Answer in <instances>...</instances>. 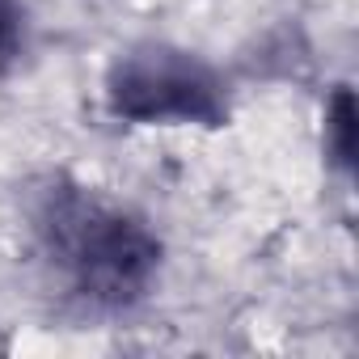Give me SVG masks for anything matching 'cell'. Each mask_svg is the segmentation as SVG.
Returning a JSON list of instances; mask_svg holds the SVG:
<instances>
[{
  "mask_svg": "<svg viewBox=\"0 0 359 359\" xmlns=\"http://www.w3.org/2000/svg\"><path fill=\"white\" fill-rule=\"evenodd\" d=\"M34 237L55 279L89 309L140 304L161 271L156 233L127 208L85 191L51 187L34 208Z\"/></svg>",
  "mask_w": 359,
  "mask_h": 359,
  "instance_id": "6da1fadb",
  "label": "cell"
},
{
  "mask_svg": "<svg viewBox=\"0 0 359 359\" xmlns=\"http://www.w3.org/2000/svg\"><path fill=\"white\" fill-rule=\"evenodd\" d=\"M22 47V5L18 0H0V64L13 60Z\"/></svg>",
  "mask_w": 359,
  "mask_h": 359,
  "instance_id": "277c9868",
  "label": "cell"
},
{
  "mask_svg": "<svg viewBox=\"0 0 359 359\" xmlns=\"http://www.w3.org/2000/svg\"><path fill=\"white\" fill-rule=\"evenodd\" d=\"M330 131H334V161L338 165H351V93H338L334 97Z\"/></svg>",
  "mask_w": 359,
  "mask_h": 359,
  "instance_id": "3957f363",
  "label": "cell"
},
{
  "mask_svg": "<svg viewBox=\"0 0 359 359\" xmlns=\"http://www.w3.org/2000/svg\"><path fill=\"white\" fill-rule=\"evenodd\" d=\"M106 97L118 118L131 123H199L220 127L229 118L220 76L191 51L165 43L135 47L114 60Z\"/></svg>",
  "mask_w": 359,
  "mask_h": 359,
  "instance_id": "7a4b0ae2",
  "label": "cell"
}]
</instances>
